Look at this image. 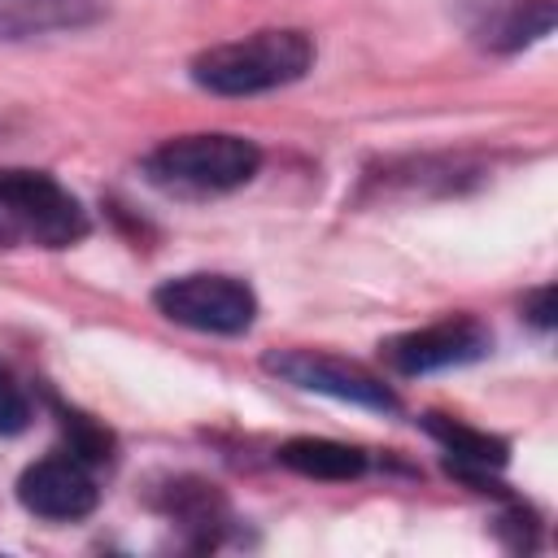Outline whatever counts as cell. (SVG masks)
<instances>
[{
	"label": "cell",
	"mask_w": 558,
	"mask_h": 558,
	"mask_svg": "<svg viewBox=\"0 0 558 558\" xmlns=\"http://www.w3.org/2000/svg\"><path fill=\"white\" fill-rule=\"evenodd\" d=\"M314 65V44L305 31H257L235 44L205 48L192 61V83L214 96H257L296 83Z\"/></svg>",
	"instance_id": "1"
},
{
	"label": "cell",
	"mask_w": 558,
	"mask_h": 558,
	"mask_svg": "<svg viewBox=\"0 0 558 558\" xmlns=\"http://www.w3.org/2000/svg\"><path fill=\"white\" fill-rule=\"evenodd\" d=\"M262 166V148L244 135L205 131V135H179L148 153L144 174L148 183L183 196H218L244 187Z\"/></svg>",
	"instance_id": "2"
},
{
	"label": "cell",
	"mask_w": 558,
	"mask_h": 558,
	"mask_svg": "<svg viewBox=\"0 0 558 558\" xmlns=\"http://www.w3.org/2000/svg\"><path fill=\"white\" fill-rule=\"evenodd\" d=\"M0 214L13 222V231L48 248H70L87 235V214L78 196H70L44 170H26V166L0 170Z\"/></svg>",
	"instance_id": "3"
},
{
	"label": "cell",
	"mask_w": 558,
	"mask_h": 558,
	"mask_svg": "<svg viewBox=\"0 0 558 558\" xmlns=\"http://www.w3.org/2000/svg\"><path fill=\"white\" fill-rule=\"evenodd\" d=\"M153 305L192 331L209 336H240L257 318V296L244 279L231 275H183L153 292Z\"/></svg>",
	"instance_id": "4"
},
{
	"label": "cell",
	"mask_w": 558,
	"mask_h": 558,
	"mask_svg": "<svg viewBox=\"0 0 558 558\" xmlns=\"http://www.w3.org/2000/svg\"><path fill=\"white\" fill-rule=\"evenodd\" d=\"M262 366L270 375H279L283 384H296L305 392H323V397H336V401H353V405H366V410H397V392L366 375L362 366H349V362H336V357H323V353H310V349H279V353H266Z\"/></svg>",
	"instance_id": "5"
},
{
	"label": "cell",
	"mask_w": 558,
	"mask_h": 558,
	"mask_svg": "<svg viewBox=\"0 0 558 558\" xmlns=\"http://www.w3.org/2000/svg\"><path fill=\"white\" fill-rule=\"evenodd\" d=\"M379 353L401 375H432V371L480 362L488 353V331L475 318H445V323L392 336L388 344H379Z\"/></svg>",
	"instance_id": "6"
},
{
	"label": "cell",
	"mask_w": 558,
	"mask_h": 558,
	"mask_svg": "<svg viewBox=\"0 0 558 558\" xmlns=\"http://www.w3.org/2000/svg\"><path fill=\"white\" fill-rule=\"evenodd\" d=\"M17 501L39 514V519H57V523H70V519H83L96 510L100 501V488L87 471L83 458L74 453H52V458H39L22 471L17 480Z\"/></svg>",
	"instance_id": "7"
},
{
	"label": "cell",
	"mask_w": 558,
	"mask_h": 558,
	"mask_svg": "<svg viewBox=\"0 0 558 558\" xmlns=\"http://www.w3.org/2000/svg\"><path fill=\"white\" fill-rule=\"evenodd\" d=\"M423 427L445 445L449 471H458L462 480H484L488 471L506 466V458H510L506 440H497V436H488V432H475V427H466V423H458V418L427 414Z\"/></svg>",
	"instance_id": "8"
},
{
	"label": "cell",
	"mask_w": 558,
	"mask_h": 558,
	"mask_svg": "<svg viewBox=\"0 0 558 558\" xmlns=\"http://www.w3.org/2000/svg\"><path fill=\"white\" fill-rule=\"evenodd\" d=\"M100 13V0H0V39H22L57 26H83Z\"/></svg>",
	"instance_id": "9"
},
{
	"label": "cell",
	"mask_w": 558,
	"mask_h": 558,
	"mask_svg": "<svg viewBox=\"0 0 558 558\" xmlns=\"http://www.w3.org/2000/svg\"><path fill=\"white\" fill-rule=\"evenodd\" d=\"M279 462L296 475L310 480H353L366 471V453L340 440H323V436H296L288 445H279Z\"/></svg>",
	"instance_id": "10"
},
{
	"label": "cell",
	"mask_w": 558,
	"mask_h": 558,
	"mask_svg": "<svg viewBox=\"0 0 558 558\" xmlns=\"http://www.w3.org/2000/svg\"><path fill=\"white\" fill-rule=\"evenodd\" d=\"M554 31V0H519L510 4V13L488 31V44L497 52H514L523 44H536L541 35Z\"/></svg>",
	"instance_id": "11"
},
{
	"label": "cell",
	"mask_w": 558,
	"mask_h": 558,
	"mask_svg": "<svg viewBox=\"0 0 558 558\" xmlns=\"http://www.w3.org/2000/svg\"><path fill=\"white\" fill-rule=\"evenodd\" d=\"M31 423V397L17 384V375L0 362V436H17Z\"/></svg>",
	"instance_id": "12"
},
{
	"label": "cell",
	"mask_w": 558,
	"mask_h": 558,
	"mask_svg": "<svg viewBox=\"0 0 558 558\" xmlns=\"http://www.w3.org/2000/svg\"><path fill=\"white\" fill-rule=\"evenodd\" d=\"M61 423H65V432H70V453L74 458H83V462H109V449H113V440H109V432H100L92 418H83V414H61Z\"/></svg>",
	"instance_id": "13"
},
{
	"label": "cell",
	"mask_w": 558,
	"mask_h": 558,
	"mask_svg": "<svg viewBox=\"0 0 558 558\" xmlns=\"http://www.w3.org/2000/svg\"><path fill=\"white\" fill-rule=\"evenodd\" d=\"M527 318L541 327V331H549L554 327V288L545 283V288H536L532 296H527Z\"/></svg>",
	"instance_id": "14"
},
{
	"label": "cell",
	"mask_w": 558,
	"mask_h": 558,
	"mask_svg": "<svg viewBox=\"0 0 558 558\" xmlns=\"http://www.w3.org/2000/svg\"><path fill=\"white\" fill-rule=\"evenodd\" d=\"M13 235H17V231H13V222L0 214V244H4V240H13Z\"/></svg>",
	"instance_id": "15"
}]
</instances>
